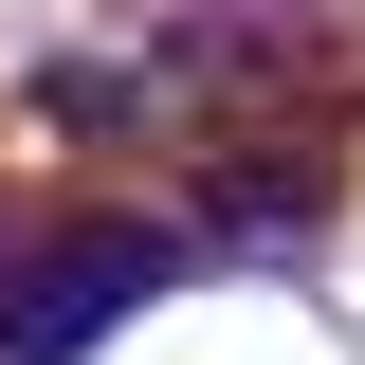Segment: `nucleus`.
Masks as SVG:
<instances>
[{
  "instance_id": "obj_1",
  "label": "nucleus",
  "mask_w": 365,
  "mask_h": 365,
  "mask_svg": "<svg viewBox=\"0 0 365 365\" xmlns=\"http://www.w3.org/2000/svg\"><path fill=\"white\" fill-rule=\"evenodd\" d=\"M182 274V237L165 220H55L37 256H0V365H73L110 311H146Z\"/></svg>"
},
{
  "instance_id": "obj_2",
  "label": "nucleus",
  "mask_w": 365,
  "mask_h": 365,
  "mask_svg": "<svg viewBox=\"0 0 365 365\" xmlns=\"http://www.w3.org/2000/svg\"><path fill=\"white\" fill-rule=\"evenodd\" d=\"M201 220L220 237H311L329 220V165L311 146H292V165H274V146H220V165H201Z\"/></svg>"
}]
</instances>
